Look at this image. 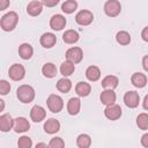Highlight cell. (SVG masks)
Masks as SVG:
<instances>
[{
    "label": "cell",
    "instance_id": "cell-1",
    "mask_svg": "<svg viewBox=\"0 0 148 148\" xmlns=\"http://www.w3.org/2000/svg\"><path fill=\"white\" fill-rule=\"evenodd\" d=\"M17 22H18V15L15 12H9L1 17L0 25L3 31H12L16 28Z\"/></svg>",
    "mask_w": 148,
    "mask_h": 148
},
{
    "label": "cell",
    "instance_id": "cell-2",
    "mask_svg": "<svg viewBox=\"0 0 148 148\" xmlns=\"http://www.w3.org/2000/svg\"><path fill=\"white\" fill-rule=\"evenodd\" d=\"M16 96L22 103H30L35 98V89L29 84H22L16 90Z\"/></svg>",
    "mask_w": 148,
    "mask_h": 148
},
{
    "label": "cell",
    "instance_id": "cell-3",
    "mask_svg": "<svg viewBox=\"0 0 148 148\" xmlns=\"http://www.w3.org/2000/svg\"><path fill=\"white\" fill-rule=\"evenodd\" d=\"M46 104H47L49 110L51 112H53V113L60 112L62 110V108H64V101H62V98L59 95H56V94H51L47 97Z\"/></svg>",
    "mask_w": 148,
    "mask_h": 148
},
{
    "label": "cell",
    "instance_id": "cell-4",
    "mask_svg": "<svg viewBox=\"0 0 148 148\" xmlns=\"http://www.w3.org/2000/svg\"><path fill=\"white\" fill-rule=\"evenodd\" d=\"M121 12V5L118 0H108L104 3V13L109 17H116Z\"/></svg>",
    "mask_w": 148,
    "mask_h": 148
},
{
    "label": "cell",
    "instance_id": "cell-5",
    "mask_svg": "<svg viewBox=\"0 0 148 148\" xmlns=\"http://www.w3.org/2000/svg\"><path fill=\"white\" fill-rule=\"evenodd\" d=\"M8 75L14 81H21L25 75V68L21 64H14L9 67Z\"/></svg>",
    "mask_w": 148,
    "mask_h": 148
},
{
    "label": "cell",
    "instance_id": "cell-6",
    "mask_svg": "<svg viewBox=\"0 0 148 148\" xmlns=\"http://www.w3.org/2000/svg\"><path fill=\"white\" fill-rule=\"evenodd\" d=\"M139 102H140V96L136 91L134 90H130L127 92H125L124 95V103L127 108L130 109H135L138 105H139Z\"/></svg>",
    "mask_w": 148,
    "mask_h": 148
},
{
    "label": "cell",
    "instance_id": "cell-7",
    "mask_svg": "<svg viewBox=\"0 0 148 148\" xmlns=\"http://www.w3.org/2000/svg\"><path fill=\"white\" fill-rule=\"evenodd\" d=\"M121 108L120 105L113 103V104H110V105H106L105 110H104V114L108 119L110 120H117L121 117Z\"/></svg>",
    "mask_w": 148,
    "mask_h": 148
},
{
    "label": "cell",
    "instance_id": "cell-8",
    "mask_svg": "<svg viewBox=\"0 0 148 148\" xmlns=\"http://www.w3.org/2000/svg\"><path fill=\"white\" fill-rule=\"evenodd\" d=\"M75 21L80 25H89L94 21V14L90 10L83 9L75 15Z\"/></svg>",
    "mask_w": 148,
    "mask_h": 148
},
{
    "label": "cell",
    "instance_id": "cell-9",
    "mask_svg": "<svg viewBox=\"0 0 148 148\" xmlns=\"http://www.w3.org/2000/svg\"><path fill=\"white\" fill-rule=\"evenodd\" d=\"M83 58V52L80 47L74 46L66 51V59L72 61L73 64H79Z\"/></svg>",
    "mask_w": 148,
    "mask_h": 148
},
{
    "label": "cell",
    "instance_id": "cell-10",
    "mask_svg": "<svg viewBox=\"0 0 148 148\" xmlns=\"http://www.w3.org/2000/svg\"><path fill=\"white\" fill-rule=\"evenodd\" d=\"M46 117V111L40 105H34L30 110V118L35 123H40Z\"/></svg>",
    "mask_w": 148,
    "mask_h": 148
},
{
    "label": "cell",
    "instance_id": "cell-11",
    "mask_svg": "<svg viewBox=\"0 0 148 148\" xmlns=\"http://www.w3.org/2000/svg\"><path fill=\"white\" fill-rule=\"evenodd\" d=\"M65 25H66V18L61 14H56L50 20V27L53 30H57V31L62 30L65 28Z\"/></svg>",
    "mask_w": 148,
    "mask_h": 148
},
{
    "label": "cell",
    "instance_id": "cell-12",
    "mask_svg": "<svg viewBox=\"0 0 148 148\" xmlns=\"http://www.w3.org/2000/svg\"><path fill=\"white\" fill-rule=\"evenodd\" d=\"M39 43L45 49H51L56 45L57 43V37L52 32H45L40 36V39H39Z\"/></svg>",
    "mask_w": 148,
    "mask_h": 148
},
{
    "label": "cell",
    "instance_id": "cell-13",
    "mask_svg": "<svg viewBox=\"0 0 148 148\" xmlns=\"http://www.w3.org/2000/svg\"><path fill=\"white\" fill-rule=\"evenodd\" d=\"M14 131L16 133H24L30 128V124L27 118L24 117H17L14 119Z\"/></svg>",
    "mask_w": 148,
    "mask_h": 148
},
{
    "label": "cell",
    "instance_id": "cell-14",
    "mask_svg": "<svg viewBox=\"0 0 148 148\" xmlns=\"http://www.w3.org/2000/svg\"><path fill=\"white\" fill-rule=\"evenodd\" d=\"M14 127V119L10 114L3 113L0 116V131L1 132H8Z\"/></svg>",
    "mask_w": 148,
    "mask_h": 148
},
{
    "label": "cell",
    "instance_id": "cell-15",
    "mask_svg": "<svg viewBox=\"0 0 148 148\" xmlns=\"http://www.w3.org/2000/svg\"><path fill=\"white\" fill-rule=\"evenodd\" d=\"M43 10V2L37 1V0H32L28 3L27 6V13L30 16H38Z\"/></svg>",
    "mask_w": 148,
    "mask_h": 148
},
{
    "label": "cell",
    "instance_id": "cell-16",
    "mask_svg": "<svg viewBox=\"0 0 148 148\" xmlns=\"http://www.w3.org/2000/svg\"><path fill=\"white\" fill-rule=\"evenodd\" d=\"M116 92L113 91V89H105L102 91L101 96H99V99L102 102V104L104 105H110V104H113L116 102Z\"/></svg>",
    "mask_w": 148,
    "mask_h": 148
},
{
    "label": "cell",
    "instance_id": "cell-17",
    "mask_svg": "<svg viewBox=\"0 0 148 148\" xmlns=\"http://www.w3.org/2000/svg\"><path fill=\"white\" fill-rule=\"evenodd\" d=\"M131 82L134 87L136 88H143L147 84V76L143 73L140 72H135L132 76H131Z\"/></svg>",
    "mask_w": 148,
    "mask_h": 148
},
{
    "label": "cell",
    "instance_id": "cell-18",
    "mask_svg": "<svg viewBox=\"0 0 148 148\" xmlns=\"http://www.w3.org/2000/svg\"><path fill=\"white\" fill-rule=\"evenodd\" d=\"M60 130V123L54 119V118H50L45 121L44 124V131L47 134H54Z\"/></svg>",
    "mask_w": 148,
    "mask_h": 148
},
{
    "label": "cell",
    "instance_id": "cell-19",
    "mask_svg": "<svg viewBox=\"0 0 148 148\" xmlns=\"http://www.w3.org/2000/svg\"><path fill=\"white\" fill-rule=\"evenodd\" d=\"M81 109V102L77 97H72L69 98L68 103H67V111L71 116H75L80 112Z\"/></svg>",
    "mask_w": 148,
    "mask_h": 148
},
{
    "label": "cell",
    "instance_id": "cell-20",
    "mask_svg": "<svg viewBox=\"0 0 148 148\" xmlns=\"http://www.w3.org/2000/svg\"><path fill=\"white\" fill-rule=\"evenodd\" d=\"M18 54H20V57H21L23 60H28V59H30V58L32 57V54H34V49H32V46H31L30 44L23 43V44H21L20 47H18Z\"/></svg>",
    "mask_w": 148,
    "mask_h": 148
},
{
    "label": "cell",
    "instance_id": "cell-21",
    "mask_svg": "<svg viewBox=\"0 0 148 148\" xmlns=\"http://www.w3.org/2000/svg\"><path fill=\"white\" fill-rule=\"evenodd\" d=\"M75 91L77 94V96L80 97H87L90 91H91V86L84 81H81L79 82L76 86H75Z\"/></svg>",
    "mask_w": 148,
    "mask_h": 148
},
{
    "label": "cell",
    "instance_id": "cell-22",
    "mask_svg": "<svg viewBox=\"0 0 148 148\" xmlns=\"http://www.w3.org/2000/svg\"><path fill=\"white\" fill-rule=\"evenodd\" d=\"M86 76H87V79L89 81L95 82V81L99 80V77H101V71H99V68L97 66H94V65L92 66H89L86 69Z\"/></svg>",
    "mask_w": 148,
    "mask_h": 148
},
{
    "label": "cell",
    "instance_id": "cell-23",
    "mask_svg": "<svg viewBox=\"0 0 148 148\" xmlns=\"http://www.w3.org/2000/svg\"><path fill=\"white\" fill-rule=\"evenodd\" d=\"M119 83V80L114 75H106L102 80V87L104 89H114Z\"/></svg>",
    "mask_w": 148,
    "mask_h": 148
},
{
    "label": "cell",
    "instance_id": "cell-24",
    "mask_svg": "<svg viewBox=\"0 0 148 148\" xmlns=\"http://www.w3.org/2000/svg\"><path fill=\"white\" fill-rule=\"evenodd\" d=\"M79 34L75 31V30H72V29H69V30H66L65 32H64V35H62V40L66 43V44H74V43H76L77 40H79Z\"/></svg>",
    "mask_w": 148,
    "mask_h": 148
},
{
    "label": "cell",
    "instance_id": "cell-25",
    "mask_svg": "<svg viewBox=\"0 0 148 148\" xmlns=\"http://www.w3.org/2000/svg\"><path fill=\"white\" fill-rule=\"evenodd\" d=\"M74 71H75V64H73L69 60L64 61L61 64V66H60V73H61V75H64L66 77L67 76H71L74 73Z\"/></svg>",
    "mask_w": 148,
    "mask_h": 148
},
{
    "label": "cell",
    "instance_id": "cell-26",
    "mask_svg": "<svg viewBox=\"0 0 148 148\" xmlns=\"http://www.w3.org/2000/svg\"><path fill=\"white\" fill-rule=\"evenodd\" d=\"M42 73H43V75H44L45 77H49V79L54 77V76L57 75V67H56V65L52 64V62H46V64H44V66L42 67Z\"/></svg>",
    "mask_w": 148,
    "mask_h": 148
},
{
    "label": "cell",
    "instance_id": "cell-27",
    "mask_svg": "<svg viewBox=\"0 0 148 148\" xmlns=\"http://www.w3.org/2000/svg\"><path fill=\"white\" fill-rule=\"evenodd\" d=\"M57 89L60 92H64V94L68 92L72 89V82H71V80L67 79L66 76H64L62 79L58 80V82H57Z\"/></svg>",
    "mask_w": 148,
    "mask_h": 148
},
{
    "label": "cell",
    "instance_id": "cell-28",
    "mask_svg": "<svg viewBox=\"0 0 148 148\" xmlns=\"http://www.w3.org/2000/svg\"><path fill=\"white\" fill-rule=\"evenodd\" d=\"M116 40L120 45H128L131 43V35L125 30L118 31L116 35Z\"/></svg>",
    "mask_w": 148,
    "mask_h": 148
},
{
    "label": "cell",
    "instance_id": "cell-29",
    "mask_svg": "<svg viewBox=\"0 0 148 148\" xmlns=\"http://www.w3.org/2000/svg\"><path fill=\"white\" fill-rule=\"evenodd\" d=\"M77 8V2L75 0H66L62 5H61V10L66 14H72L76 10Z\"/></svg>",
    "mask_w": 148,
    "mask_h": 148
},
{
    "label": "cell",
    "instance_id": "cell-30",
    "mask_svg": "<svg viewBox=\"0 0 148 148\" xmlns=\"http://www.w3.org/2000/svg\"><path fill=\"white\" fill-rule=\"evenodd\" d=\"M76 145L79 148H88L91 145V139L88 134H80L76 138Z\"/></svg>",
    "mask_w": 148,
    "mask_h": 148
},
{
    "label": "cell",
    "instance_id": "cell-31",
    "mask_svg": "<svg viewBox=\"0 0 148 148\" xmlns=\"http://www.w3.org/2000/svg\"><path fill=\"white\" fill-rule=\"evenodd\" d=\"M136 125L142 131L148 130V113H145V112L140 113L136 117Z\"/></svg>",
    "mask_w": 148,
    "mask_h": 148
},
{
    "label": "cell",
    "instance_id": "cell-32",
    "mask_svg": "<svg viewBox=\"0 0 148 148\" xmlns=\"http://www.w3.org/2000/svg\"><path fill=\"white\" fill-rule=\"evenodd\" d=\"M17 146L20 148H30L32 146V141L29 136L27 135H22L21 138H18V141H17Z\"/></svg>",
    "mask_w": 148,
    "mask_h": 148
},
{
    "label": "cell",
    "instance_id": "cell-33",
    "mask_svg": "<svg viewBox=\"0 0 148 148\" xmlns=\"http://www.w3.org/2000/svg\"><path fill=\"white\" fill-rule=\"evenodd\" d=\"M49 147L50 148H62V147H65V142L62 141L61 138L56 136V138L51 139V141L49 142Z\"/></svg>",
    "mask_w": 148,
    "mask_h": 148
},
{
    "label": "cell",
    "instance_id": "cell-34",
    "mask_svg": "<svg viewBox=\"0 0 148 148\" xmlns=\"http://www.w3.org/2000/svg\"><path fill=\"white\" fill-rule=\"evenodd\" d=\"M10 91V84L6 80L0 81V94L1 95H7Z\"/></svg>",
    "mask_w": 148,
    "mask_h": 148
},
{
    "label": "cell",
    "instance_id": "cell-35",
    "mask_svg": "<svg viewBox=\"0 0 148 148\" xmlns=\"http://www.w3.org/2000/svg\"><path fill=\"white\" fill-rule=\"evenodd\" d=\"M59 1L60 0H42L43 5L46 6V7H54L59 3Z\"/></svg>",
    "mask_w": 148,
    "mask_h": 148
},
{
    "label": "cell",
    "instance_id": "cell-36",
    "mask_svg": "<svg viewBox=\"0 0 148 148\" xmlns=\"http://www.w3.org/2000/svg\"><path fill=\"white\" fill-rule=\"evenodd\" d=\"M141 37H142V39H143L145 42L148 43V25L142 29V31H141Z\"/></svg>",
    "mask_w": 148,
    "mask_h": 148
},
{
    "label": "cell",
    "instance_id": "cell-37",
    "mask_svg": "<svg viewBox=\"0 0 148 148\" xmlns=\"http://www.w3.org/2000/svg\"><path fill=\"white\" fill-rule=\"evenodd\" d=\"M141 145L146 148H148V133H145L141 136Z\"/></svg>",
    "mask_w": 148,
    "mask_h": 148
},
{
    "label": "cell",
    "instance_id": "cell-38",
    "mask_svg": "<svg viewBox=\"0 0 148 148\" xmlns=\"http://www.w3.org/2000/svg\"><path fill=\"white\" fill-rule=\"evenodd\" d=\"M9 6V0H0V10H5Z\"/></svg>",
    "mask_w": 148,
    "mask_h": 148
},
{
    "label": "cell",
    "instance_id": "cell-39",
    "mask_svg": "<svg viewBox=\"0 0 148 148\" xmlns=\"http://www.w3.org/2000/svg\"><path fill=\"white\" fill-rule=\"evenodd\" d=\"M142 67L146 72H148V54L142 58Z\"/></svg>",
    "mask_w": 148,
    "mask_h": 148
},
{
    "label": "cell",
    "instance_id": "cell-40",
    "mask_svg": "<svg viewBox=\"0 0 148 148\" xmlns=\"http://www.w3.org/2000/svg\"><path fill=\"white\" fill-rule=\"evenodd\" d=\"M142 106H143V109H145L146 111H148V95L145 96L143 102H142Z\"/></svg>",
    "mask_w": 148,
    "mask_h": 148
},
{
    "label": "cell",
    "instance_id": "cell-41",
    "mask_svg": "<svg viewBox=\"0 0 148 148\" xmlns=\"http://www.w3.org/2000/svg\"><path fill=\"white\" fill-rule=\"evenodd\" d=\"M36 147H37V148H39V147H45V148H46V147H49V145H46V143H37Z\"/></svg>",
    "mask_w": 148,
    "mask_h": 148
},
{
    "label": "cell",
    "instance_id": "cell-42",
    "mask_svg": "<svg viewBox=\"0 0 148 148\" xmlns=\"http://www.w3.org/2000/svg\"><path fill=\"white\" fill-rule=\"evenodd\" d=\"M0 103H1V110H3V106H5V103L2 99H0Z\"/></svg>",
    "mask_w": 148,
    "mask_h": 148
}]
</instances>
